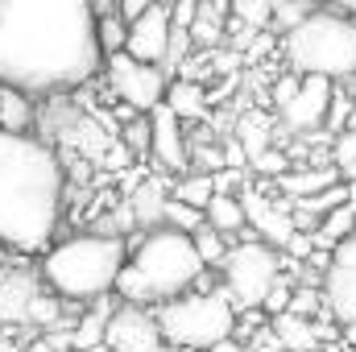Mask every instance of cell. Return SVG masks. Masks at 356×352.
Instances as JSON below:
<instances>
[{"mask_svg":"<svg viewBox=\"0 0 356 352\" xmlns=\"http://www.w3.org/2000/svg\"><path fill=\"white\" fill-rule=\"evenodd\" d=\"M95 0H0V83L29 95L75 91L104 71Z\"/></svg>","mask_w":356,"mask_h":352,"instance_id":"1","label":"cell"},{"mask_svg":"<svg viewBox=\"0 0 356 352\" xmlns=\"http://www.w3.org/2000/svg\"><path fill=\"white\" fill-rule=\"evenodd\" d=\"M67 170L50 141L0 129V245L42 253L63 220Z\"/></svg>","mask_w":356,"mask_h":352,"instance_id":"2","label":"cell"},{"mask_svg":"<svg viewBox=\"0 0 356 352\" xmlns=\"http://www.w3.org/2000/svg\"><path fill=\"white\" fill-rule=\"evenodd\" d=\"M203 269H207V262L199 257L195 237L182 232V228H170V224H158L129 253V262L120 269L112 294L120 303L158 307L166 298H178V294L195 290V282L203 278Z\"/></svg>","mask_w":356,"mask_h":352,"instance_id":"3","label":"cell"},{"mask_svg":"<svg viewBox=\"0 0 356 352\" xmlns=\"http://www.w3.org/2000/svg\"><path fill=\"white\" fill-rule=\"evenodd\" d=\"M129 262V245L116 232H79L46 249L42 282L67 303H99L116 290V278Z\"/></svg>","mask_w":356,"mask_h":352,"instance_id":"4","label":"cell"},{"mask_svg":"<svg viewBox=\"0 0 356 352\" xmlns=\"http://www.w3.org/2000/svg\"><path fill=\"white\" fill-rule=\"evenodd\" d=\"M282 58L298 75H327L336 83L356 79V17L340 8H311L282 33Z\"/></svg>","mask_w":356,"mask_h":352,"instance_id":"5","label":"cell"},{"mask_svg":"<svg viewBox=\"0 0 356 352\" xmlns=\"http://www.w3.org/2000/svg\"><path fill=\"white\" fill-rule=\"evenodd\" d=\"M154 315H158L162 340L186 344V349H199V352H211L228 336H236V323H241V311H236V303L228 298L224 286H216V290L195 286V290H186L178 298L158 303Z\"/></svg>","mask_w":356,"mask_h":352,"instance_id":"6","label":"cell"},{"mask_svg":"<svg viewBox=\"0 0 356 352\" xmlns=\"http://www.w3.org/2000/svg\"><path fill=\"white\" fill-rule=\"evenodd\" d=\"M220 269V286L228 290V298L236 303V311H261L269 286L282 278V249H273L261 237L236 241L228 245Z\"/></svg>","mask_w":356,"mask_h":352,"instance_id":"7","label":"cell"},{"mask_svg":"<svg viewBox=\"0 0 356 352\" xmlns=\"http://www.w3.org/2000/svg\"><path fill=\"white\" fill-rule=\"evenodd\" d=\"M104 75H108V83H112V95H116L120 104L137 108V112L158 108V104L166 99V83H170L166 67L141 63V58H133L129 50L108 54V58H104Z\"/></svg>","mask_w":356,"mask_h":352,"instance_id":"8","label":"cell"},{"mask_svg":"<svg viewBox=\"0 0 356 352\" xmlns=\"http://www.w3.org/2000/svg\"><path fill=\"white\" fill-rule=\"evenodd\" d=\"M319 290H323V307L336 323H356V232L332 249Z\"/></svg>","mask_w":356,"mask_h":352,"instance_id":"9","label":"cell"},{"mask_svg":"<svg viewBox=\"0 0 356 352\" xmlns=\"http://www.w3.org/2000/svg\"><path fill=\"white\" fill-rule=\"evenodd\" d=\"M332 91L336 79L327 75H302V83L294 91V99L277 112L282 116V129L294 133V137H311L327 125V108H332Z\"/></svg>","mask_w":356,"mask_h":352,"instance_id":"10","label":"cell"},{"mask_svg":"<svg viewBox=\"0 0 356 352\" xmlns=\"http://www.w3.org/2000/svg\"><path fill=\"white\" fill-rule=\"evenodd\" d=\"M162 344V328L154 307H137V303H120L108 315V332H104V349L108 352H149Z\"/></svg>","mask_w":356,"mask_h":352,"instance_id":"11","label":"cell"},{"mask_svg":"<svg viewBox=\"0 0 356 352\" xmlns=\"http://www.w3.org/2000/svg\"><path fill=\"white\" fill-rule=\"evenodd\" d=\"M170 38H175V17H170V4L158 0L154 8H145L137 21H129V54L141 58V63H166L170 54Z\"/></svg>","mask_w":356,"mask_h":352,"instance_id":"12","label":"cell"},{"mask_svg":"<svg viewBox=\"0 0 356 352\" xmlns=\"http://www.w3.org/2000/svg\"><path fill=\"white\" fill-rule=\"evenodd\" d=\"M149 158L162 170H175V175L191 170V150H186V137H182V120L175 116V108L166 99L158 108H149Z\"/></svg>","mask_w":356,"mask_h":352,"instance_id":"13","label":"cell"},{"mask_svg":"<svg viewBox=\"0 0 356 352\" xmlns=\"http://www.w3.org/2000/svg\"><path fill=\"white\" fill-rule=\"evenodd\" d=\"M241 199H245L249 228H253V232H261V241H269L273 249H286V241L298 232V224H294V207H286V203L269 199V195L253 191V186H241Z\"/></svg>","mask_w":356,"mask_h":352,"instance_id":"14","label":"cell"},{"mask_svg":"<svg viewBox=\"0 0 356 352\" xmlns=\"http://www.w3.org/2000/svg\"><path fill=\"white\" fill-rule=\"evenodd\" d=\"M273 340H277V349L282 352H315L319 349V340H323V332L315 328L311 315L282 311V315H273Z\"/></svg>","mask_w":356,"mask_h":352,"instance_id":"15","label":"cell"},{"mask_svg":"<svg viewBox=\"0 0 356 352\" xmlns=\"http://www.w3.org/2000/svg\"><path fill=\"white\" fill-rule=\"evenodd\" d=\"M166 199H170V186L162 182V178H145L133 195H129V216H133V224L137 228H158L162 224V216H166Z\"/></svg>","mask_w":356,"mask_h":352,"instance_id":"16","label":"cell"},{"mask_svg":"<svg viewBox=\"0 0 356 352\" xmlns=\"http://www.w3.org/2000/svg\"><path fill=\"white\" fill-rule=\"evenodd\" d=\"M166 104L175 108L178 120H203L207 108H211V95H207V88H203L199 79H191V75H170V83H166Z\"/></svg>","mask_w":356,"mask_h":352,"instance_id":"17","label":"cell"},{"mask_svg":"<svg viewBox=\"0 0 356 352\" xmlns=\"http://www.w3.org/2000/svg\"><path fill=\"white\" fill-rule=\"evenodd\" d=\"M203 216H207V224H211L216 232H224V237H236V232L249 228V216H245V199H241V191H216L211 203L203 207Z\"/></svg>","mask_w":356,"mask_h":352,"instance_id":"18","label":"cell"},{"mask_svg":"<svg viewBox=\"0 0 356 352\" xmlns=\"http://www.w3.org/2000/svg\"><path fill=\"white\" fill-rule=\"evenodd\" d=\"M273 182H277V191H282L286 199H307V195H315V191L340 182V166H336V162H332V166H302V170H286V175L273 178Z\"/></svg>","mask_w":356,"mask_h":352,"instance_id":"19","label":"cell"},{"mask_svg":"<svg viewBox=\"0 0 356 352\" xmlns=\"http://www.w3.org/2000/svg\"><path fill=\"white\" fill-rule=\"evenodd\" d=\"M33 282L13 273L0 278V323H29V298H33Z\"/></svg>","mask_w":356,"mask_h":352,"instance_id":"20","label":"cell"},{"mask_svg":"<svg viewBox=\"0 0 356 352\" xmlns=\"http://www.w3.org/2000/svg\"><path fill=\"white\" fill-rule=\"evenodd\" d=\"M33 99H38V95L0 83V129H8V133H29V129H33Z\"/></svg>","mask_w":356,"mask_h":352,"instance_id":"21","label":"cell"},{"mask_svg":"<svg viewBox=\"0 0 356 352\" xmlns=\"http://www.w3.org/2000/svg\"><path fill=\"white\" fill-rule=\"evenodd\" d=\"M356 232V203H340V207H332L319 224H315V245L319 249H336L344 237H353Z\"/></svg>","mask_w":356,"mask_h":352,"instance_id":"22","label":"cell"},{"mask_svg":"<svg viewBox=\"0 0 356 352\" xmlns=\"http://www.w3.org/2000/svg\"><path fill=\"white\" fill-rule=\"evenodd\" d=\"M170 195L191 203V207H207L216 195V175L211 170H186V175H178V182H170Z\"/></svg>","mask_w":356,"mask_h":352,"instance_id":"23","label":"cell"},{"mask_svg":"<svg viewBox=\"0 0 356 352\" xmlns=\"http://www.w3.org/2000/svg\"><path fill=\"white\" fill-rule=\"evenodd\" d=\"M236 141L245 145V154H249V162L273 145V120H269L266 112H249L241 125H236Z\"/></svg>","mask_w":356,"mask_h":352,"instance_id":"24","label":"cell"},{"mask_svg":"<svg viewBox=\"0 0 356 352\" xmlns=\"http://www.w3.org/2000/svg\"><path fill=\"white\" fill-rule=\"evenodd\" d=\"M95 33H99V50H104V58H108V54H116V50L129 46V17H120V8L99 13Z\"/></svg>","mask_w":356,"mask_h":352,"instance_id":"25","label":"cell"},{"mask_svg":"<svg viewBox=\"0 0 356 352\" xmlns=\"http://www.w3.org/2000/svg\"><path fill=\"white\" fill-rule=\"evenodd\" d=\"M191 237H195V249H199V257L207 262V269H216V265L224 262V253H228V237H224V232H216L211 224H203V228H195Z\"/></svg>","mask_w":356,"mask_h":352,"instance_id":"26","label":"cell"},{"mask_svg":"<svg viewBox=\"0 0 356 352\" xmlns=\"http://www.w3.org/2000/svg\"><path fill=\"white\" fill-rule=\"evenodd\" d=\"M108 315H112V311H108ZM108 315H104V311H88V315L75 323V332H71L75 349H99V344H104V332H108Z\"/></svg>","mask_w":356,"mask_h":352,"instance_id":"27","label":"cell"},{"mask_svg":"<svg viewBox=\"0 0 356 352\" xmlns=\"http://www.w3.org/2000/svg\"><path fill=\"white\" fill-rule=\"evenodd\" d=\"M162 224H170V228H182V232H195V228H203L207 224V216H203V207H191V203H182V199H166V216H162Z\"/></svg>","mask_w":356,"mask_h":352,"instance_id":"28","label":"cell"},{"mask_svg":"<svg viewBox=\"0 0 356 352\" xmlns=\"http://www.w3.org/2000/svg\"><path fill=\"white\" fill-rule=\"evenodd\" d=\"M332 162L340 166V178H344V182H356V129L336 133V141H332Z\"/></svg>","mask_w":356,"mask_h":352,"instance_id":"29","label":"cell"},{"mask_svg":"<svg viewBox=\"0 0 356 352\" xmlns=\"http://www.w3.org/2000/svg\"><path fill=\"white\" fill-rule=\"evenodd\" d=\"M63 303H67V298H58L54 290H50V294H33V298H29V323H38V328H54L58 315H63Z\"/></svg>","mask_w":356,"mask_h":352,"instance_id":"30","label":"cell"},{"mask_svg":"<svg viewBox=\"0 0 356 352\" xmlns=\"http://www.w3.org/2000/svg\"><path fill=\"white\" fill-rule=\"evenodd\" d=\"M232 13L249 29H269L273 25V0H232Z\"/></svg>","mask_w":356,"mask_h":352,"instance_id":"31","label":"cell"},{"mask_svg":"<svg viewBox=\"0 0 356 352\" xmlns=\"http://www.w3.org/2000/svg\"><path fill=\"white\" fill-rule=\"evenodd\" d=\"M353 104L356 95H348L344 91V83H336V91H332V108H327V133H344L348 129V116H353Z\"/></svg>","mask_w":356,"mask_h":352,"instance_id":"32","label":"cell"},{"mask_svg":"<svg viewBox=\"0 0 356 352\" xmlns=\"http://www.w3.org/2000/svg\"><path fill=\"white\" fill-rule=\"evenodd\" d=\"M249 170H257L261 178H282L286 170H290V154H286V150H273V145H269V150H261V154H257V158L249 162Z\"/></svg>","mask_w":356,"mask_h":352,"instance_id":"33","label":"cell"},{"mask_svg":"<svg viewBox=\"0 0 356 352\" xmlns=\"http://www.w3.org/2000/svg\"><path fill=\"white\" fill-rule=\"evenodd\" d=\"M124 145L133 154H149V112H137L124 120Z\"/></svg>","mask_w":356,"mask_h":352,"instance_id":"34","label":"cell"},{"mask_svg":"<svg viewBox=\"0 0 356 352\" xmlns=\"http://www.w3.org/2000/svg\"><path fill=\"white\" fill-rule=\"evenodd\" d=\"M290 298H294L290 282H286V278H277V282L269 286V294H266V303H261V311H266V315H282V311H290Z\"/></svg>","mask_w":356,"mask_h":352,"instance_id":"35","label":"cell"},{"mask_svg":"<svg viewBox=\"0 0 356 352\" xmlns=\"http://www.w3.org/2000/svg\"><path fill=\"white\" fill-rule=\"evenodd\" d=\"M298 83H302V75H298V71H286V75H277V79H273V91H269V99H273V108H277V112H282V108L294 99Z\"/></svg>","mask_w":356,"mask_h":352,"instance_id":"36","label":"cell"},{"mask_svg":"<svg viewBox=\"0 0 356 352\" xmlns=\"http://www.w3.org/2000/svg\"><path fill=\"white\" fill-rule=\"evenodd\" d=\"M224 166H232V170H249V154H245V145H241L236 137L224 141Z\"/></svg>","mask_w":356,"mask_h":352,"instance_id":"37","label":"cell"},{"mask_svg":"<svg viewBox=\"0 0 356 352\" xmlns=\"http://www.w3.org/2000/svg\"><path fill=\"white\" fill-rule=\"evenodd\" d=\"M158 0H116V8H120V17H129V21H137L145 8H154Z\"/></svg>","mask_w":356,"mask_h":352,"instance_id":"38","label":"cell"},{"mask_svg":"<svg viewBox=\"0 0 356 352\" xmlns=\"http://www.w3.org/2000/svg\"><path fill=\"white\" fill-rule=\"evenodd\" d=\"M319 4H327V8H340V13H353V17H356V0H319Z\"/></svg>","mask_w":356,"mask_h":352,"instance_id":"39","label":"cell"},{"mask_svg":"<svg viewBox=\"0 0 356 352\" xmlns=\"http://www.w3.org/2000/svg\"><path fill=\"white\" fill-rule=\"evenodd\" d=\"M149 352H199V349H186V344H170V340H162L158 349H149Z\"/></svg>","mask_w":356,"mask_h":352,"instance_id":"40","label":"cell"},{"mask_svg":"<svg viewBox=\"0 0 356 352\" xmlns=\"http://www.w3.org/2000/svg\"><path fill=\"white\" fill-rule=\"evenodd\" d=\"M348 129H356V104H353V116H348Z\"/></svg>","mask_w":356,"mask_h":352,"instance_id":"41","label":"cell"}]
</instances>
